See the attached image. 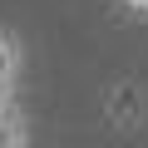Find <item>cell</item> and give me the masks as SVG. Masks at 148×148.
Masks as SVG:
<instances>
[{"label": "cell", "mask_w": 148, "mask_h": 148, "mask_svg": "<svg viewBox=\"0 0 148 148\" xmlns=\"http://www.w3.org/2000/svg\"><path fill=\"white\" fill-rule=\"evenodd\" d=\"M0 148H30V119L15 109V99H0Z\"/></svg>", "instance_id": "2"}, {"label": "cell", "mask_w": 148, "mask_h": 148, "mask_svg": "<svg viewBox=\"0 0 148 148\" xmlns=\"http://www.w3.org/2000/svg\"><path fill=\"white\" fill-rule=\"evenodd\" d=\"M119 5H123V10H128V15H138V20H143V15H148V0H119Z\"/></svg>", "instance_id": "3"}, {"label": "cell", "mask_w": 148, "mask_h": 148, "mask_svg": "<svg viewBox=\"0 0 148 148\" xmlns=\"http://www.w3.org/2000/svg\"><path fill=\"white\" fill-rule=\"evenodd\" d=\"M20 69H25V45L15 30H0V99H10L20 84Z\"/></svg>", "instance_id": "1"}]
</instances>
